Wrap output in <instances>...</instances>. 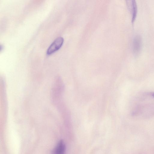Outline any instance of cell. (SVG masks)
<instances>
[{"instance_id":"1","label":"cell","mask_w":154,"mask_h":154,"mask_svg":"<svg viewBox=\"0 0 154 154\" xmlns=\"http://www.w3.org/2000/svg\"><path fill=\"white\" fill-rule=\"evenodd\" d=\"M64 42L63 38L59 37L56 38L48 48L47 54H51L58 50L62 46Z\"/></svg>"},{"instance_id":"2","label":"cell","mask_w":154,"mask_h":154,"mask_svg":"<svg viewBox=\"0 0 154 154\" xmlns=\"http://www.w3.org/2000/svg\"><path fill=\"white\" fill-rule=\"evenodd\" d=\"M142 45V40L141 36L139 35H136L134 38L132 48L134 54L137 55L141 51Z\"/></svg>"},{"instance_id":"3","label":"cell","mask_w":154,"mask_h":154,"mask_svg":"<svg viewBox=\"0 0 154 154\" xmlns=\"http://www.w3.org/2000/svg\"><path fill=\"white\" fill-rule=\"evenodd\" d=\"M128 7L132 14L131 21L133 23L135 20L137 13V6L136 2L134 0L126 1Z\"/></svg>"},{"instance_id":"4","label":"cell","mask_w":154,"mask_h":154,"mask_svg":"<svg viewBox=\"0 0 154 154\" xmlns=\"http://www.w3.org/2000/svg\"><path fill=\"white\" fill-rule=\"evenodd\" d=\"M65 145L62 140L60 141L54 149L53 154H65Z\"/></svg>"},{"instance_id":"5","label":"cell","mask_w":154,"mask_h":154,"mask_svg":"<svg viewBox=\"0 0 154 154\" xmlns=\"http://www.w3.org/2000/svg\"><path fill=\"white\" fill-rule=\"evenodd\" d=\"M151 95L153 97H154V93H153L151 94Z\"/></svg>"}]
</instances>
